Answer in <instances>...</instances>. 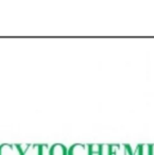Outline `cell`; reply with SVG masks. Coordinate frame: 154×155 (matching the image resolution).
<instances>
[{"mask_svg": "<svg viewBox=\"0 0 154 155\" xmlns=\"http://www.w3.org/2000/svg\"><path fill=\"white\" fill-rule=\"evenodd\" d=\"M109 155H123V146H120V144H111Z\"/></svg>", "mask_w": 154, "mask_h": 155, "instance_id": "4", "label": "cell"}, {"mask_svg": "<svg viewBox=\"0 0 154 155\" xmlns=\"http://www.w3.org/2000/svg\"><path fill=\"white\" fill-rule=\"evenodd\" d=\"M109 148H111V144H101L100 155H109Z\"/></svg>", "mask_w": 154, "mask_h": 155, "instance_id": "8", "label": "cell"}, {"mask_svg": "<svg viewBox=\"0 0 154 155\" xmlns=\"http://www.w3.org/2000/svg\"><path fill=\"white\" fill-rule=\"evenodd\" d=\"M50 147L48 144H39V154L38 155H49Z\"/></svg>", "mask_w": 154, "mask_h": 155, "instance_id": "7", "label": "cell"}, {"mask_svg": "<svg viewBox=\"0 0 154 155\" xmlns=\"http://www.w3.org/2000/svg\"><path fill=\"white\" fill-rule=\"evenodd\" d=\"M39 154V144H31L30 148L25 155H38Z\"/></svg>", "mask_w": 154, "mask_h": 155, "instance_id": "6", "label": "cell"}, {"mask_svg": "<svg viewBox=\"0 0 154 155\" xmlns=\"http://www.w3.org/2000/svg\"><path fill=\"white\" fill-rule=\"evenodd\" d=\"M67 155H88V144H72Z\"/></svg>", "mask_w": 154, "mask_h": 155, "instance_id": "1", "label": "cell"}, {"mask_svg": "<svg viewBox=\"0 0 154 155\" xmlns=\"http://www.w3.org/2000/svg\"><path fill=\"white\" fill-rule=\"evenodd\" d=\"M0 155H19L16 144H1L0 146Z\"/></svg>", "mask_w": 154, "mask_h": 155, "instance_id": "2", "label": "cell"}, {"mask_svg": "<svg viewBox=\"0 0 154 155\" xmlns=\"http://www.w3.org/2000/svg\"><path fill=\"white\" fill-rule=\"evenodd\" d=\"M101 144H88V155H100Z\"/></svg>", "mask_w": 154, "mask_h": 155, "instance_id": "5", "label": "cell"}, {"mask_svg": "<svg viewBox=\"0 0 154 155\" xmlns=\"http://www.w3.org/2000/svg\"><path fill=\"white\" fill-rule=\"evenodd\" d=\"M68 149L61 143H55L50 147L49 155H67Z\"/></svg>", "mask_w": 154, "mask_h": 155, "instance_id": "3", "label": "cell"}]
</instances>
